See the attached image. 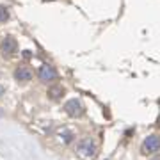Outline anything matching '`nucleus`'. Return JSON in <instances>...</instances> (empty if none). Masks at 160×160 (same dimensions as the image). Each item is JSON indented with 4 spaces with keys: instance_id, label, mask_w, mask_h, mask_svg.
<instances>
[{
    "instance_id": "obj_8",
    "label": "nucleus",
    "mask_w": 160,
    "mask_h": 160,
    "mask_svg": "<svg viewBox=\"0 0 160 160\" xmlns=\"http://www.w3.org/2000/svg\"><path fill=\"white\" fill-rule=\"evenodd\" d=\"M59 135H61V139H62L64 142L68 144V142H71V141H73V132H69V130H62L61 132V133H59Z\"/></svg>"
},
{
    "instance_id": "obj_10",
    "label": "nucleus",
    "mask_w": 160,
    "mask_h": 160,
    "mask_svg": "<svg viewBox=\"0 0 160 160\" xmlns=\"http://www.w3.org/2000/svg\"><path fill=\"white\" fill-rule=\"evenodd\" d=\"M2 94H6V87L0 84V96H2Z\"/></svg>"
},
{
    "instance_id": "obj_1",
    "label": "nucleus",
    "mask_w": 160,
    "mask_h": 160,
    "mask_svg": "<svg viewBox=\"0 0 160 160\" xmlns=\"http://www.w3.org/2000/svg\"><path fill=\"white\" fill-rule=\"evenodd\" d=\"M78 153L82 155L84 158H94V157H96V146H94L91 137L82 139L78 142Z\"/></svg>"
},
{
    "instance_id": "obj_4",
    "label": "nucleus",
    "mask_w": 160,
    "mask_h": 160,
    "mask_svg": "<svg viewBox=\"0 0 160 160\" xmlns=\"http://www.w3.org/2000/svg\"><path fill=\"white\" fill-rule=\"evenodd\" d=\"M64 110L71 118H80V116L84 114V107H82V103L77 98H71V100H68V102L64 103Z\"/></svg>"
},
{
    "instance_id": "obj_2",
    "label": "nucleus",
    "mask_w": 160,
    "mask_h": 160,
    "mask_svg": "<svg viewBox=\"0 0 160 160\" xmlns=\"http://www.w3.org/2000/svg\"><path fill=\"white\" fill-rule=\"evenodd\" d=\"M158 149H160V135L151 133V135H148V137L144 139V142H142V153L144 155L157 153Z\"/></svg>"
},
{
    "instance_id": "obj_6",
    "label": "nucleus",
    "mask_w": 160,
    "mask_h": 160,
    "mask_svg": "<svg viewBox=\"0 0 160 160\" xmlns=\"http://www.w3.org/2000/svg\"><path fill=\"white\" fill-rule=\"evenodd\" d=\"M14 78L18 82H29L32 78V71L29 68H25V66H20V68L14 69Z\"/></svg>"
},
{
    "instance_id": "obj_7",
    "label": "nucleus",
    "mask_w": 160,
    "mask_h": 160,
    "mask_svg": "<svg viewBox=\"0 0 160 160\" xmlns=\"http://www.w3.org/2000/svg\"><path fill=\"white\" fill-rule=\"evenodd\" d=\"M46 94H48L50 100H55L57 102V100H61L64 96V87L62 86H52V87H48V92Z\"/></svg>"
},
{
    "instance_id": "obj_11",
    "label": "nucleus",
    "mask_w": 160,
    "mask_h": 160,
    "mask_svg": "<svg viewBox=\"0 0 160 160\" xmlns=\"http://www.w3.org/2000/svg\"><path fill=\"white\" fill-rule=\"evenodd\" d=\"M151 160H160V155H157V157H153Z\"/></svg>"
},
{
    "instance_id": "obj_5",
    "label": "nucleus",
    "mask_w": 160,
    "mask_h": 160,
    "mask_svg": "<svg viewBox=\"0 0 160 160\" xmlns=\"http://www.w3.org/2000/svg\"><path fill=\"white\" fill-rule=\"evenodd\" d=\"M18 48L16 45V39L14 38H11V36H7L6 39L2 41V45H0V50H2V53L4 55H11V53H14Z\"/></svg>"
},
{
    "instance_id": "obj_3",
    "label": "nucleus",
    "mask_w": 160,
    "mask_h": 160,
    "mask_svg": "<svg viewBox=\"0 0 160 160\" xmlns=\"http://www.w3.org/2000/svg\"><path fill=\"white\" fill-rule=\"evenodd\" d=\"M38 77H39V80L45 82V84L53 82V80L57 78V69L53 68V66H50V64H41L39 71H38Z\"/></svg>"
},
{
    "instance_id": "obj_9",
    "label": "nucleus",
    "mask_w": 160,
    "mask_h": 160,
    "mask_svg": "<svg viewBox=\"0 0 160 160\" xmlns=\"http://www.w3.org/2000/svg\"><path fill=\"white\" fill-rule=\"evenodd\" d=\"M7 18H9V11H7L6 6H0V23L6 22Z\"/></svg>"
}]
</instances>
